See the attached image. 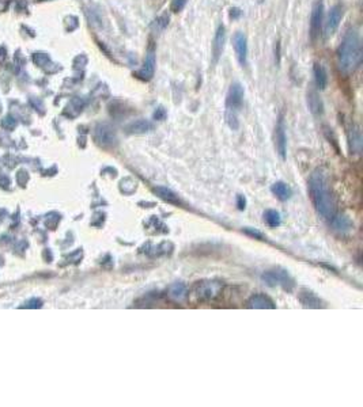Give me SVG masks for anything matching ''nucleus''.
<instances>
[{
    "mask_svg": "<svg viewBox=\"0 0 363 407\" xmlns=\"http://www.w3.org/2000/svg\"><path fill=\"white\" fill-rule=\"evenodd\" d=\"M337 68L343 75H351L362 62V41L358 29L351 28L336 52Z\"/></svg>",
    "mask_w": 363,
    "mask_h": 407,
    "instance_id": "nucleus-2",
    "label": "nucleus"
},
{
    "mask_svg": "<svg viewBox=\"0 0 363 407\" xmlns=\"http://www.w3.org/2000/svg\"><path fill=\"white\" fill-rule=\"evenodd\" d=\"M155 64H157L155 51H154V48L151 46L148 49L147 55H146L142 69H139L136 72V78H139L140 80H144V82H148V80L153 79L154 74H155Z\"/></svg>",
    "mask_w": 363,
    "mask_h": 407,
    "instance_id": "nucleus-10",
    "label": "nucleus"
},
{
    "mask_svg": "<svg viewBox=\"0 0 363 407\" xmlns=\"http://www.w3.org/2000/svg\"><path fill=\"white\" fill-rule=\"evenodd\" d=\"M309 196L314 208L325 219H332L336 215V204L329 189L328 175L323 169L313 171L309 178Z\"/></svg>",
    "mask_w": 363,
    "mask_h": 407,
    "instance_id": "nucleus-1",
    "label": "nucleus"
},
{
    "mask_svg": "<svg viewBox=\"0 0 363 407\" xmlns=\"http://www.w3.org/2000/svg\"><path fill=\"white\" fill-rule=\"evenodd\" d=\"M276 48H278V52L275 51V58H276V62H280V42H276Z\"/></svg>",
    "mask_w": 363,
    "mask_h": 407,
    "instance_id": "nucleus-30",
    "label": "nucleus"
},
{
    "mask_svg": "<svg viewBox=\"0 0 363 407\" xmlns=\"http://www.w3.org/2000/svg\"><path fill=\"white\" fill-rule=\"evenodd\" d=\"M222 285L218 281H204L196 287V296L199 300H212L221 293Z\"/></svg>",
    "mask_w": 363,
    "mask_h": 407,
    "instance_id": "nucleus-9",
    "label": "nucleus"
},
{
    "mask_svg": "<svg viewBox=\"0 0 363 407\" xmlns=\"http://www.w3.org/2000/svg\"><path fill=\"white\" fill-rule=\"evenodd\" d=\"M313 75H314V83L318 90H324L328 85V72L323 64L316 62L313 65Z\"/></svg>",
    "mask_w": 363,
    "mask_h": 407,
    "instance_id": "nucleus-16",
    "label": "nucleus"
},
{
    "mask_svg": "<svg viewBox=\"0 0 363 407\" xmlns=\"http://www.w3.org/2000/svg\"><path fill=\"white\" fill-rule=\"evenodd\" d=\"M155 193H157V194H158L159 197L162 198L164 201H166V203L173 204V205H180V204H181L178 196H176V193H173L170 189H167V187H164V186L155 187Z\"/></svg>",
    "mask_w": 363,
    "mask_h": 407,
    "instance_id": "nucleus-18",
    "label": "nucleus"
},
{
    "mask_svg": "<svg viewBox=\"0 0 363 407\" xmlns=\"http://www.w3.org/2000/svg\"><path fill=\"white\" fill-rule=\"evenodd\" d=\"M348 140H350V148L354 153H359L362 149V133L358 125H352L348 132Z\"/></svg>",
    "mask_w": 363,
    "mask_h": 407,
    "instance_id": "nucleus-17",
    "label": "nucleus"
},
{
    "mask_svg": "<svg viewBox=\"0 0 363 407\" xmlns=\"http://www.w3.org/2000/svg\"><path fill=\"white\" fill-rule=\"evenodd\" d=\"M96 142L102 145V147H113L117 144V135H116V130L112 125L109 124H98L96 126Z\"/></svg>",
    "mask_w": 363,
    "mask_h": 407,
    "instance_id": "nucleus-6",
    "label": "nucleus"
},
{
    "mask_svg": "<svg viewBox=\"0 0 363 407\" xmlns=\"http://www.w3.org/2000/svg\"><path fill=\"white\" fill-rule=\"evenodd\" d=\"M307 106H309V109H310V112H312L314 116H317V117H320V116H323L324 113V103H323V99H321V96H320V94L317 92V90H314L313 87H310L309 90H307Z\"/></svg>",
    "mask_w": 363,
    "mask_h": 407,
    "instance_id": "nucleus-14",
    "label": "nucleus"
},
{
    "mask_svg": "<svg viewBox=\"0 0 363 407\" xmlns=\"http://www.w3.org/2000/svg\"><path fill=\"white\" fill-rule=\"evenodd\" d=\"M187 287H185V284L182 283L173 284L170 287V289H169V296H170L173 300H176V301H182V300L187 297Z\"/></svg>",
    "mask_w": 363,
    "mask_h": 407,
    "instance_id": "nucleus-20",
    "label": "nucleus"
},
{
    "mask_svg": "<svg viewBox=\"0 0 363 407\" xmlns=\"http://www.w3.org/2000/svg\"><path fill=\"white\" fill-rule=\"evenodd\" d=\"M272 193L282 201H287L290 197H291V189H290L289 185H286L284 182H276L273 183L272 187H271Z\"/></svg>",
    "mask_w": 363,
    "mask_h": 407,
    "instance_id": "nucleus-19",
    "label": "nucleus"
},
{
    "mask_svg": "<svg viewBox=\"0 0 363 407\" xmlns=\"http://www.w3.org/2000/svg\"><path fill=\"white\" fill-rule=\"evenodd\" d=\"M244 95L245 91L241 83H233L227 91L225 118L230 129L237 130L239 128L238 113L244 105Z\"/></svg>",
    "mask_w": 363,
    "mask_h": 407,
    "instance_id": "nucleus-3",
    "label": "nucleus"
},
{
    "mask_svg": "<svg viewBox=\"0 0 363 407\" xmlns=\"http://www.w3.org/2000/svg\"><path fill=\"white\" fill-rule=\"evenodd\" d=\"M154 118L157 119V121H164V119L166 118V110L159 106V108L154 112Z\"/></svg>",
    "mask_w": 363,
    "mask_h": 407,
    "instance_id": "nucleus-27",
    "label": "nucleus"
},
{
    "mask_svg": "<svg viewBox=\"0 0 363 407\" xmlns=\"http://www.w3.org/2000/svg\"><path fill=\"white\" fill-rule=\"evenodd\" d=\"M299 300H301L302 304L305 307H309V308H320L321 307V300L312 292H303L299 296Z\"/></svg>",
    "mask_w": 363,
    "mask_h": 407,
    "instance_id": "nucleus-22",
    "label": "nucleus"
},
{
    "mask_svg": "<svg viewBox=\"0 0 363 407\" xmlns=\"http://www.w3.org/2000/svg\"><path fill=\"white\" fill-rule=\"evenodd\" d=\"M153 128L154 125L151 121L140 118L135 119V121H132L131 124L127 125L125 130H127V133H130V135H144V133H147L150 130H153Z\"/></svg>",
    "mask_w": 363,
    "mask_h": 407,
    "instance_id": "nucleus-15",
    "label": "nucleus"
},
{
    "mask_svg": "<svg viewBox=\"0 0 363 407\" xmlns=\"http://www.w3.org/2000/svg\"><path fill=\"white\" fill-rule=\"evenodd\" d=\"M167 25H169V15L167 14H162V15H159L153 22V29L157 30V31H162V30L167 28Z\"/></svg>",
    "mask_w": 363,
    "mask_h": 407,
    "instance_id": "nucleus-24",
    "label": "nucleus"
},
{
    "mask_svg": "<svg viewBox=\"0 0 363 407\" xmlns=\"http://www.w3.org/2000/svg\"><path fill=\"white\" fill-rule=\"evenodd\" d=\"M226 44V29L223 25H219V28L216 29L214 41H212V62L218 64L219 58L222 57L223 49Z\"/></svg>",
    "mask_w": 363,
    "mask_h": 407,
    "instance_id": "nucleus-11",
    "label": "nucleus"
},
{
    "mask_svg": "<svg viewBox=\"0 0 363 407\" xmlns=\"http://www.w3.org/2000/svg\"><path fill=\"white\" fill-rule=\"evenodd\" d=\"M233 45L237 60H238V62L242 67H245L248 64V52H249V49H248V38H246L245 33L237 31V33L234 34Z\"/></svg>",
    "mask_w": 363,
    "mask_h": 407,
    "instance_id": "nucleus-8",
    "label": "nucleus"
},
{
    "mask_svg": "<svg viewBox=\"0 0 363 407\" xmlns=\"http://www.w3.org/2000/svg\"><path fill=\"white\" fill-rule=\"evenodd\" d=\"M246 307L248 308H255V310H273L275 303L265 294L257 293L250 296L249 300L246 301Z\"/></svg>",
    "mask_w": 363,
    "mask_h": 407,
    "instance_id": "nucleus-13",
    "label": "nucleus"
},
{
    "mask_svg": "<svg viewBox=\"0 0 363 407\" xmlns=\"http://www.w3.org/2000/svg\"><path fill=\"white\" fill-rule=\"evenodd\" d=\"M188 0H171L170 10L173 12H180L184 10V7L187 6Z\"/></svg>",
    "mask_w": 363,
    "mask_h": 407,
    "instance_id": "nucleus-25",
    "label": "nucleus"
},
{
    "mask_svg": "<svg viewBox=\"0 0 363 407\" xmlns=\"http://www.w3.org/2000/svg\"><path fill=\"white\" fill-rule=\"evenodd\" d=\"M275 147L278 149V153L280 158L286 159V152H287V136H286V126H284V119L280 116V118L275 129Z\"/></svg>",
    "mask_w": 363,
    "mask_h": 407,
    "instance_id": "nucleus-12",
    "label": "nucleus"
},
{
    "mask_svg": "<svg viewBox=\"0 0 363 407\" xmlns=\"http://www.w3.org/2000/svg\"><path fill=\"white\" fill-rule=\"evenodd\" d=\"M263 281H265L269 287H276L280 285L286 291H291L294 287V281L290 277V274L286 270H269L263 274Z\"/></svg>",
    "mask_w": 363,
    "mask_h": 407,
    "instance_id": "nucleus-5",
    "label": "nucleus"
},
{
    "mask_svg": "<svg viewBox=\"0 0 363 407\" xmlns=\"http://www.w3.org/2000/svg\"><path fill=\"white\" fill-rule=\"evenodd\" d=\"M324 25V1L316 0L313 3L312 14H310V38L316 41L321 35Z\"/></svg>",
    "mask_w": 363,
    "mask_h": 407,
    "instance_id": "nucleus-4",
    "label": "nucleus"
},
{
    "mask_svg": "<svg viewBox=\"0 0 363 407\" xmlns=\"http://www.w3.org/2000/svg\"><path fill=\"white\" fill-rule=\"evenodd\" d=\"M244 232L246 233V235H249V236L255 237V239H259V240H264V235H263L260 231L255 230V228H250V227H245Z\"/></svg>",
    "mask_w": 363,
    "mask_h": 407,
    "instance_id": "nucleus-26",
    "label": "nucleus"
},
{
    "mask_svg": "<svg viewBox=\"0 0 363 407\" xmlns=\"http://www.w3.org/2000/svg\"><path fill=\"white\" fill-rule=\"evenodd\" d=\"M332 226H333V228H335L336 231H340V232H347L351 230L352 227V223L350 221V219L348 217H346V216H333L332 219Z\"/></svg>",
    "mask_w": 363,
    "mask_h": 407,
    "instance_id": "nucleus-21",
    "label": "nucleus"
},
{
    "mask_svg": "<svg viewBox=\"0 0 363 407\" xmlns=\"http://www.w3.org/2000/svg\"><path fill=\"white\" fill-rule=\"evenodd\" d=\"M41 1H46V0H41Z\"/></svg>",
    "mask_w": 363,
    "mask_h": 407,
    "instance_id": "nucleus-31",
    "label": "nucleus"
},
{
    "mask_svg": "<svg viewBox=\"0 0 363 407\" xmlns=\"http://www.w3.org/2000/svg\"><path fill=\"white\" fill-rule=\"evenodd\" d=\"M341 18H343V7L341 4H335L330 8L328 18L325 21V26H324L325 37H330L336 33V30L339 29V25L341 22Z\"/></svg>",
    "mask_w": 363,
    "mask_h": 407,
    "instance_id": "nucleus-7",
    "label": "nucleus"
},
{
    "mask_svg": "<svg viewBox=\"0 0 363 407\" xmlns=\"http://www.w3.org/2000/svg\"><path fill=\"white\" fill-rule=\"evenodd\" d=\"M241 15H242V11L239 10L238 7H234V8L230 10V18H231V19H238Z\"/></svg>",
    "mask_w": 363,
    "mask_h": 407,
    "instance_id": "nucleus-28",
    "label": "nucleus"
},
{
    "mask_svg": "<svg viewBox=\"0 0 363 407\" xmlns=\"http://www.w3.org/2000/svg\"><path fill=\"white\" fill-rule=\"evenodd\" d=\"M245 205H246V201H245V198L242 197V196H238V198H237V206H238V209L244 210Z\"/></svg>",
    "mask_w": 363,
    "mask_h": 407,
    "instance_id": "nucleus-29",
    "label": "nucleus"
},
{
    "mask_svg": "<svg viewBox=\"0 0 363 407\" xmlns=\"http://www.w3.org/2000/svg\"><path fill=\"white\" fill-rule=\"evenodd\" d=\"M264 220H265V223H267L271 228H276V227L280 226V223H282V219H280L279 212H276V210L273 209H268L267 212L264 213Z\"/></svg>",
    "mask_w": 363,
    "mask_h": 407,
    "instance_id": "nucleus-23",
    "label": "nucleus"
}]
</instances>
